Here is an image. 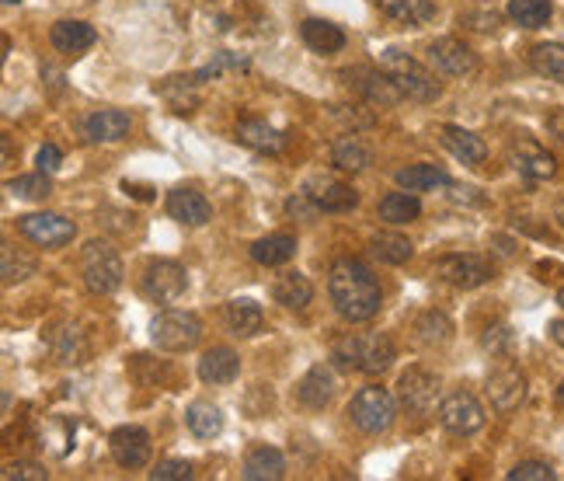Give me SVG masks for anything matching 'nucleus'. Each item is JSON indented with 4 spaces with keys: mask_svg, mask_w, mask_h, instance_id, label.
<instances>
[{
    "mask_svg": "<svg viewBox=\"0 0 564 481\" xmlns=\"http://www.w3.org/2000/svg\"><path fill=\"white\" fill-rule=\"evenodd\" d=\"M398 398L408 411L415 415H425L436 408V398H440V377L429 374L425 366H408L401 381H398Z\"/></svg>",
    "mask_w": 564,
    "mask_h": 481,
    "instance_id": "9d476101",
    "label": "nucleus"
},
{
    "mask_svg": "<svg viewBox=\"0 0 564 481\" xmlns=\"http://www.w3.org/2000/svg\"><path fill=\"white\" fill-rule=\"evenodd\" d=\"M398 185L408 192H436V189H449V174L436 164H411L398 171Z\"/></svg>",
    "mask_w": 564,
    "mask_h": 481,
    "instance_id": "c756f323",
    "label": "nucleus"
},
{
    "mask_svg": "<svg viewBox=\"0 0 564 481\" xmlns=\"http://www.w3.org/2000/svg\"><path fill=\"white\" fill-rule=\"evenodd\" d=\"M18 231L25 234L32 245L39 248H63L70 245L77 227L70 221H63L59 213H29V216H18Z\"/></svg>",
    "mask_w": 564,
    "mask_h": 481,
    "instance_id": "1a4fd4ad",
    "label": "nucleus"
},
{
    "mask_svg": "<svg viewBox=\"0 0 564 481\" xmlns=\"http://www.w3.org/2000/svg\"><path fill=\"white\" fill-rule=\"evenodd\" d=\"M95 29L84 25V21H56L53 32H50V42L56 53H67V56H80L84 50L95 46Z\"/></svg>",
    "mask_w": 564,
    "mask_h": 481,
    "instance_id": "412c9836",
    "label": "nucleus"
},
{
    "mask_svg": "<svg viewBox=\"0 0 564 481\" xmlns=\"http://www.w3.org/2000/svg\"><path fill=\"white\" fill-rule=\"evenodd\" d=\"M557 405H561V408H564V384H561V387H557Z\"/></svg>",
    "mask_w": 564,
    "mask_h": 481,
    "instance_id": "603ef678",
    "label": "nucleus"
},
{
    "mask_svg": "<svg viewBox=\"0 0 564 481\" xmlns=\"http://www.w3.org/2000/svg\"><path fill=\"white\" fill-rule=\"evenodd\" d=\"M380 71H383L390 81H394V84L401 87V95L411 98V101L429 105V101H436V98L443 95V87H440L436 74L425 71L422 63H419V60H411L408 53L387 50V53L380 56Z\"/></svg>",
    "mask_w": 564,
    "mask_h": 481,
    "instance_id": "7ed1b4c3",
    "label": "nucleus"
},
{
    "mask_svg": "<svg viewBox=\"0 0 564 481\" xmlns=\"http://www.w3.org/2000/svg\"><path fill=\"white\" fill-rule=\"evenodd\" d=\"M554 468L544 464V461H523L509 471V481H554Z\"/></svg>",
    "mask_w": 564,
    "mask_h": 481,
    "instance_id": "79ce46f5",
    "label": "nucleus"
},
{
    "mask_svg": "<svg viewBox=\"0 0 564 481\" xmlns=\"http://www.w3.org/2000/svg\"><path fill=\"white\" fill-rule=\"evenodd\" d=\"M415 332H419V339L425 342V345H443L446 339H449V321L443 318V314H436V311H429V314H422L419 321H415Z\"/></svg>",
    "mask_w": 564,
    "mask_h": 481,
    "instance_id": "a19ab883",
    "label": "nucleus"
},
{
    "mask_svg": "<svg viewBox=\"0 0 564 481\" xmlns=\"http://www.w3.org/2000/svg\"><path fill=\"white\" fill-rule=\"evenodd\" d=\"M394 415H398V402L383 387H362L359 395L352 398V405H349L352 426L362 429V432H370V436L387 432L390 426H394Z\"/></svg>",
    "mask_w": 564,
    "mask_h": 481,
    "instance_id": "423d86ee",
    "label": "nucleus"
},
{
    "mask_svg": "<svg viewBox=\"0 0 564 481\" xmlns=\"http://www.w3.org/2000/svg\"><path fill=\"white\" fill-rule=\"evenodd\" d=\"M440 140H443V147L449 150V154L457 161H464V164H485L488 161V143L477 133H470V129H464V126H443Z\"/></svg>",
    "mask_w": 564,
    "mask_h": 481,
    "instance_id": "aec40b11",
    "label": "nucleus"
},
{
    "mask_svg": "<svg viewBox=\"0 0 564 481\" xmlns=\"http://www.w3.org/2000/svg\"><path fill=\"white\" fill-rule=\"evenodd\" d=\"M248 67V56H230V53H220L216 56L209 67H203L199 74H195V81H206V77H216V74H224V71H245Z\"/></svg>",
    "mask_w": 564,
    "mask_h": 481,
    "instance_id": "37998d69",
    "label": "nucleus"
},
{
    "mask_svg": "<svg viewBox=\"0 0 564 481\" xmlns=\"http://www.w3.org/2000/svg\"><path fill=\"white\" fill-rule=\"evenodd\" d=\"M80 276H84V287L98 297H108L122 287V258L119 252L108 245V240H88L80 252Z\"/></svg>",
    "mask_w": 564,
    "mask_h": 481,
    "instance_id": "20e7f679",
    "label": "nucleus"
},
{
    "mask_svg": "<svg viewBox=\"0 0 564 481\" xmlns=\"http://www.w3.org/2000/svg\"><path fill=\"white\" fill-rule=\"evenodd\" d=\"M557 303H561V308H564V290H557Z\"/></svg>",
    "mask_w": 564,
    "mask_h": 481,
    "instance_id": "864d4df0",
    "label": "nucleus"
},
{
    "mask_svg": "<svg viewBox=\"0 0 564 481\" xmlns=\"http://www.w3.org/2000/svg\"><path fill=\"white\" fill-rule=\"evenodd\" d=\"M359 77L362 81H356V92L362 95V98H370L373 105H383V108H390V105H398L404 95H401V87L390 81L380 67L377 71H359Z\"/></svg>",
    "mask_w": 564,
    "mask_h": 481,
    "instance_id": "c85d7f7f",
    "label": "nucleus"
},
{
    "mask_svg": "<svg viewBox=\"0 0 564 481\" xmlns=\"http://www.w3.org/2000/svg\"><path fill=\"white\" fill-rule=\"evenodd\" d=\"M370 252L380 258V261H387V266H404V261L411 258V240L408 237H401V234H373V240H370Z\"/></svg>",
    "mask_w": 564,
    "mask_h": 481,
    "instance_id": "e433bc0d",
    "label": "nucleus"
},
{
    "mask_svg": "<svg viewBox=\"0 0 564 481\" xmlns=\"http://www.w3.org/2000/svg\"><path fill=\"white\" fill-rule=\"evenodd\" d=\"M554 221H557V224H561V231H564V203H557V206H554Z\"/></svg>",
    "mask_w": 564,
    "mask_h": 481,
    "instance_id": "3c124183",
    "label": "nucleus"
},
{
    "mask_svg": "<svg viewBox=\"0 0 564 481\" xmlns=\"http://www.w3.org/2000/svg\"><path fill=\"white\" fill-rule=\"evenodd\" d=\"M108 447H112L116 464L122 468H143L150 461V432L140 426H119L108 436Z\"/></svg>",
    "mask_w": 564,
    "mask_h": 481,
    "instance_id": "dca6fc26",
    "label": "nucleus"
},
{
    "mask_svg": "<svg viewBox=\"0 0 564 481\" xmlns=\"http://www.w3.org/2000/svg\"><path fill=\"white\" fill-rule=\"evenodd\" d=\"M512 168L523 174V179H533V182H544V179H554V171H557V161L554 154H547L544 147H540L536 140L523 137V140H516L512 143V154H509Z\"/></svg>",
    "mask_w": 564,
    "mask_h": 481,
    "instance_id": "2eb2a0df",
    "label": "nucleus"
},
{
    "mask_svg": "<svg viewBox=\"0 0 564 481\" xmlns=\"http://www.w3.org/2000/svg\"><path fill=\"white\" fill-rule=\"evenodd\" d=\"M332 360L341 366V370H359V374H383L394 363V342L380 332H370V335H345L335 342L332 349Z\"/></svg>",
    "mask_w": 564,
    "mask_h": 481,
    "instance_id": "f03ea898",
    "label": "nucleus"
},
{
    "mask_svg": "<svg viewBox=\"0 0 564 481\" xmlns=\"http://www.w3.org/2000/svg\"><path fill=\"white\" fill-rule=\"evenodd\" d=\"M380 8V14H387L390 21H398V25H429L432 18H436V4L432 0H373Z\"/></svg>",
    "mask_w": 564,
    "mask_h": 481,
    "instance_id": "5701e85b",
    "label": "nucleus"
},
{
    "mask_svg": "<svg viewBox=\"0 0 564 481\" xmlns=\"http://www.w3.org/2000/svg\"><path fill=\"white\" fill-rule=\"evenodd\" d=\"M272 297L275 303H282V308H290V311H303L307 303L314 300V287H311V279L307 276H300V272H282L275 279V287H272Z\"/></svg>",
    "mask_w": 564,
    "mask_h": 481,
    "instance_id": "bb28decb",
    "label": "nucleus"
},
{
    "mask_svg": "<svg viewBox=\"0 0 564 481\" xmlns=\"http://www.w3.org/2000/svg\"><path fill=\"white\" fill-rule=\"evenodd\" d=\"M440 423L449 432L470 436V432H477L485 426V408L474 395H467V391H453V395L443 398V405H440Z\"/></svg>",
    "mask_w": 564,
    "mask_h": 481,
    "instance_id": "f8f14e48",
    "label": "nucleus"
},
{
    "mask_svg": "<svg viewBox=\"0 0 564 481\" xmlns=\"http://www.w3.org/2000/svg\"><path fill=\"white\" fill-rule=\"evenodd\" d=\"M488 402L495 411H516L519 405L527 402V377H523V370L512 366V363H502V366H495L491 374H488Z\"/></svg>",
    "mask_w": 564,
    "mask_h": 481,
    "instance_id": "9b49d317",
    "label": "nucleus"
},
{
    "mask_svg": "<svg viewBox=\"0 0 564 481\" xmlns=\"http://www.w3.org/2000/svg\"><path fill=\"white\" fill-rule=\"evenodd\" d=\"M419 213H422V203L408 189L404 192H387L380 200V221L383 224H411Z\"/></svg>",
    "mask_w": 564,
    "mask_h": 481,
    "instance_id": "72a5a7b5",
    "label": "nucleus"
},
{
    "mask_svg": "<svg viewBox=\"0 0 564 481\" xmlns=\"http://www.w3.org/2000/svg\"><path fill=\"white\" fill-rule=\"evenodd\" d=\"M551 339L564 349V321H551Z\"/></svg>",
    "mask_w": 564,
    "mask_h": 481,
    "instance_id": "8fccbe9b",
    "label": "nucleus"
},
{
    "mask_svg": "<svg viewBox=\"0 0 564 481\" xmlns=\"http://www.w3.org/2000/svg\"><path fill=\"white\" fill-rule=\"evenodd\" d=\"M530 67L547 77L564 84V42H540V46L530 50Z\"/></svg>",
    "mask_w": 564,
    "mask_h": 481,
    "instance_id": "2f4dec72",
    "label": "nucleus"
},
{
    "mask_svg": "<svg viewBox=\"0 0 564 481\" xmlns=\"http://www.w3.org/2000/svg\"><path fill=\"white\" fill-rule=\"evenodd\" d=\"M0 478L4 481H46V471H42L39 464H29V461H11V464H4Z\"/></svg>",
    "mask_w": 564,
    "mask_h": 481,
    "instance_id": "c03bdc74",
    "label": "nucleus"
},
{
    "mask_svg": "<svg viewBox=\"0 0 564 481\" xmlns=\"http://www.w3.org/2000/svg\"><path fill=\"white\" fill-rule=\"evenodd\" d=\"M332 164L341 171H362V168L373 164V150L356 137H341L332 147Z\"/></svg>",
    "mask_w": 564,
    "mask_h": 481,
    "instance_id": "473e14b6",
    "label": "nucleus"
},
{
    "mask_svg": "<svg viewBox=\"0 0 564 481\" xmlns=\"http://www.w3.org/2000/svg\"><path fill=\"white\" fill-rule=\"evenodd\" d=\"M286 474V457H282L275 447H254L245 457V478L248 481H279Z\"/></svg>",
    "mask_w": 564,
    "mask_h": 481,
    "instance_id": "cd10ccee",
    "label": "nucleus"
},
{
    "mask_svg": "<svg viewBox=\"0 0 564 481\" xmlns=\"http://www.w3.org/2000/svg\"><path fill=\"white\" fill-rule=\"evenodd\" d=\"M185 423L195 436H199V440H213V436H220V429H224V415L209 402H195L185 411Z\"/></svg>",
    "mask_w": 564,
    "mask_h": 481,
    "instance_id": "f704fd0d",
    "label": "nucleus"
},
{
    "mask_svg": "<svg viewBox=\"0 0 564 481\" xmlns=\"http://www.w3.org/2000/svg\"><path fill=\"white\" fill-rule=\"evenodd\" d=\"M296 398L300 405H307V408H324L332 398H335V374H332V366H311L307 374H303V381L296 384Z\"/></svg>",
    "mask_w": 564,
    "mask_h": 481,
    "instance_id": "6ab92c4d",
    "label": "nucleus"
},
{
    "mask_svg": "<svg viewBox=\"0 0 564 481\" xmlns=\"http://www.w3.org/2000/svg\"><path fill=\"white\" fill-rule=\"evenodd\" d=\"M39 171H46V174H53V171H59V164H63V154H59V147H53V143H46L39 150Z\"/></svg>",
    "mask_w": 564,
    "mask_h": 481,
    "instance_id": "49530a36",
    "label": "nucleus"
},
{
    "mask_svg": "<svg viewBox=\"0 0 564 481\" xmlns=\"http://www.w3.org/2000/svg\"><path fill=\"white\" fill-rule=\"evenodd\" d=\"M50 345H53V353L59 356V363H77L84 356V335H80V328H74V324L56 328V332L50 335Z\"/></svg>",
    "mask_w": 564,
    "mask_h": 481,
    "instance_id": "4c0bfd02",
    "label": "nucleus"
},
{
    "mask_svg": "<svg viewBox=\"0 0 564 481\" xmlns=\"http://www.w3.org/2000/svg\"><path fill=\"white\" fill-rule=\"evenodd\" d=\"M129 126H133V119H129V113H122V108H101V113H91L88 119L80 122L84 137H88L91 143L126 140L129 137Z\"/></svg>",
    "mask_w": 564,
    "mask_h": 481,
    "instance_id": "f3484780",
    "label": "nucleus"
},
{
    "mask_svg": "<svg viewBox=\"0 0 564 481\" xmlns=\"http://www.w3.org/2000/svg\"><path fill=\"white\" fill-rule=\"evenodd\" d=\"M154 481H188L192 478V464L188 461H161L154 471H150Z\"/></svg>",
    "mask_w": 564,
    "mask_h": 481,
    "instance_id": "a18cd8bd",
    "label": "nucleus"
},
{
    "mask_svg": "<svg viewBox=\"0 0 564 481\" xmlns=\"http://www.w3.org/2000/svg\"><path fill=\"white\" fill-rule=\"evenodd\" d=\"M140 290L158 300V303H175L185 290H188V276L185 269L178 266V261H150V266L143 269V279H140Z\"/></svg>",
    "mask_w": 564,
    "mask_h": 481,
    "instance_id": "6e6552de",
    "label": "nucleus"
},
{
    "mask_svg": "<svg viewBox=\"0 0 564 481\" xmlns=\"http://www.w3.org/2000/svg\"><path fill=\"white\" fill-rule=\"evenodd\" d=\"M296 255V237L293 234H269L251 245V258L258 266H286Z\"/></svg>",
    "mask_w": 564,
    "mask_h": 481,
    "instance_id": "7c9ffc66",
    "label": "nucleus"
},
{
    "mask_svg": "<svg viewBox=\"0 0 564 481\" xmlns=\"http://www.w3.org/2000/svg\"><path fill=\"white\" fill-rule=\"evenodd\" d=\"M227 324H230V332L234 335H241V339H251L258 335L265 328V314H262V303H254L248 297H237L227 303Z\"/></svg>",
    "mask_w": 564,
    "mask_h": 481,
    "instance_id": "a878e982",
    "label": "nucleus"
},
{
    "mask_svg": "<svg viewBox=\"0 0 564 481\" xmlns=\"http://www.w3.org/2000/svg\"><path fill=\"white\" fill-rule=\"evenodd\" d=\"M8 189H11L14 195H21V200H35V203H39V200H46V195L53 192L46 171H35V174H21V179H11Z\"/></svg>",
    "mask_w": 564,
    "mask_h": 481,
    "instance_id": "58836bf2",
    "label": "nucleus"
},
{
    "mask_svg": "<svg viewBox=\"0 0 564 481\" xmlns=\"http://www.w3.org/2000/svg\"><path fill=\"white\" fill-rule=\"evenodd\" d=\"M551 14V0H509V18L519 29H544Z\"/></svg>",
    "mask_w": 564,
    "mask_h": 481,
    "instance_id": "c9c22d12",
    "label": "nucleus"
},
{
    "mask_svg": "<svg viewBox=\"0 0 564 481\" xmlns=\"http://www.w3.org/2000/svg\"><path fill=\"white\" fill-rule=\"evenodd\" d=\"M0 258H4V282H18V279H25L35 272V258L25 255V252H14V245H4L0 248Z\"/></svg>",
    "mask_w": 564,
    "mask_h": 481,
    "instance_id": "ea45409f",
    "label": "nucleus"
},
{
    "mask_svg": "<svg viewBox=\"0 0 564 481\" xmlns=\"http://www.w3.org/2000/svg\"><path fill=\"white\" fill-rule=\"evenodd\" d=\"M150 339L164 353H188L203 339V321L192 311H164L150 324Z\"/></svg>",
    "mask_w": 564,
    "mask_h": 481,
    "instance_id": "39448f33",
    "label": "nucleus"
},
{
    "mask_svg": "<svg viewBox=\"0 0 564 481\" xmlns=\"http://www.w3.org/2000/svg\"><path fill=\"white\" fill-rule=\"evenodd\" d=\"M4 4H18V0H4Z\"/></svg>",
    "mask_w": 564,
    "mask_h": 481,
    "instance_id": "5fc2aeb1",
    "label": "nucleus"
},
{
    "mask_svg": "<svg viewBox=\"0 0 564 481\" xmlns=\"http://www.w3.org/2000/svg\"><path fill=\"white\" fill-rule=\"evenodd\" d=\"M495 335H485V345L488 349H502V345H509V328H491Z\"/></svg>",
    "mask_w": 564,
    "mask_h": 481,
    "instance_id": "09e8293b",
    "label": "nucleus"
},
{
    "mask_svg": "<svg viewBox=\"0 0 564 481\" xmlns=\"http://www.w3.org/2000/svg\"><path fill=\"white\" fill-rule=\"evenodd\" d=\"M436 276L457 290H477L495 279V266L485 255H446L436 261Z\"/></svg>",
    "mask_w": 564,
    "mask_h": 481,
    "instance_id": "0eeeda50",
    "label": "nucleus"
},
{
    "mask_svg": "<svg viewBox=\"0 0 564 481\" xmlns=\"http://www.w3.org/2000/svg\"><path fill=\"white\" fill-rule=\"evenodd\" d=\"M237 140L258 150V154H279V150L286 147V137H282L275 126H269L265 119H241L237 122Z\"/></svg>",
    "mask_w": 564,
    "mask_h": 481,
    "instance_id": "4be33fe9",
    "label": "nucleus"
},
{
    "mask_svg": "<svg viewBox=\"0 0 564 481\" xmlns=\"http://www.w3.org/2000/svg\"><path fill=\"white\" fill-rule=\"evenodd\" d=\"M237 370H241V360H237L230 345H213L199 360V377L206 384H230L237 377Z\"/></svg>",
    "mask_w": 564,
    "mask_h": 481,
    "instance_id": "393cba45",
    "label": "nucleus"
},
{
    "mask_svg": "<svg viewBox=\"0 0 564 481\" xmlns=\"http://www.w3.org/2000/svg\"><path fill=\"white\" fill-rule=\"evenodd\" d=\"M303 192L311 195L321 213H349L359 203L352 185H345L335 174H314V179H307V185H303Z\"/></svg>",
    "mask_w": 564,
    "mask_h": 481,
    "instance_id": "ddd939ff",
    "label": "nucleus"
},
{
    "mask_svg": "<svg viewBox=\"0 0 564 481\" xmlns=\"http://www.w3.org/2000/svg\"><path fill=\"white\" fill-rule=\"evenodd\" d=\"M429 63L449 77H470L477 71V53L460 39H436L429 46Z\"/></svg>",
    "mask_w": 564,
    "mask_h": 481,
    "instance_id": "4468645a",
    "label": "nucleus"
},
{
    "mask_svg": "<svg viewBox=\"0 0 564 481\" xmlns=\"http://www.w3.org/2000/svg\"><path fill=\"white\" fill-rule=\"evenodd\" d=\"M328 293H332L335 311L345 321H370L383 303L377 276L370 272V266H362L356 258L335 261L328 272Z\"/></svg>",
    "mask_w": 564,
    "mask_h": 481,
    "instance_id": "f257e3e1",
    "label": "nucleus"
},
{
    "mask_svg": "<svg viewBox=\"0 0 564 481\" xmlns=\"http://www.w3.org/2000/svg\"><path fill=\"white\" fill-rule=\"evenodd\" d=\"M167 213L175 216V221L188 224V227H203L209 224V216H213V206L203 192H195V189H175L167 195Z\"/></svg>",
    "mask_w": 564,
    "mask_h": 481,
    "instance_id": "a211bd4d",
    "label": "nucleus"
},
{
    "mask_svg": "<svg viewBox=\"0 0 564 481\" xmlns=\"http://www.w3.org/2000/svg\"><path fill=\"white\" fill-rule=\"evenodd\" d=\"M300 35H303V42L314 50V53H321V56H335V53H341L345 50V32L338 29V25H332V21H321V18H307L300 25Z\"/></svg>",
    "mask_w": 564,
    "mask_h": 481,
    "instance_id": "b1692460",
    "label": "nucleus"
},
{
    "mask_svg": "<svg viewBox=\"0 0 564 481\" xmlns=\"http://www.w3.org/2000/svg\"><path fill=\"white\" fill-rule=\"evenodd\" d=\"M547 133L564 147V108H557V113L547 116Z\"/></svg>",
    "mask_w": 564,
    "mask_h": 481,
    "instance_id": "de8ad7c7",
    "label": "nucleus"
}]
</instances>
